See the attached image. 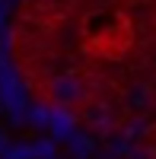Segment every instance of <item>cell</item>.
<instances>
[{
    "label": "cell",
    "instance_id": "obj_1",
    "mask_svg": "<svg viewBox=\"0 0 156 159\" xmlns=\"http://www.w3.org/2000/svg\"><path fill=\"white\" fill-rule=\"evenodd\" d=\"M45 99L54 105V108L64 111H76L89 102V89H86V80L80 73H54L45 83Z\"/></svg>",
    "mask_w": 156,
    "mask_h": 159
},
{
    "label": "cell",
    "instance_id": "obj_2",
    "mask_svg": "<svg viewBox=\"0 0 156 159\" xmlns=\"http://www.w3.org/2000/svg\"><path fill=\"white\" fill-rule=\"evenodd\" d=\"M131 159H153V150H137Z\"/></svg>",
    "mask_w": 156,
    "mask_h": 159
}]
</instances>
